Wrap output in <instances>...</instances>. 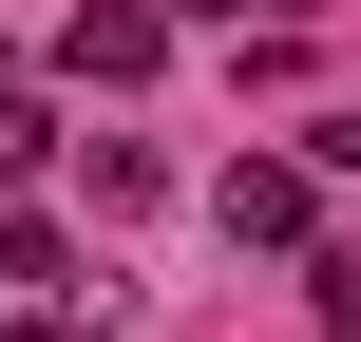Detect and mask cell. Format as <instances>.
Wrapping results in <instances>:
<instances>
[{
  "mask_svg": "<svg viewBox=\"0 0 361 342\" xmlns=\"http://www.w3.org/2000/svg\"><path fill=\"white\" fill-rule=\"evenodd\" d=\"M152 57H171V19H152V0H76V19H57V76H76V95H133Z\"/></svg>",
  "mask_w": 361,
  "mask_h": 342,
  "instance_id": "cell-1",
  "label": "cell"
},
{
  "mask_svg": "<svg viewBox=\"0 0 361 342\" xmlns=\"http://www.w3.org/2000/svg\"><path fill=\"white\" fill-rule=\"evenodd\" d=\"M209 209H228V248H305L324 171H305V152H228V171H209Z\"/></svg>",
  "mask_w": 361,
  "mask_h": 342,
  "instance_id": "cell-2",
  "label": "cell"
},
{
  "mask_svg": "<svg viewBox=\"0 0 361 342\" xmlns=\"http://www.w3.org/2000/svg\"><path fill=\"white\" fill-rule=\"evenodd\" d=\"M0 286H57V305H95V286H76V228H38V209L0 228Z\"/></svg>",
  "mask_w": 361,
  "mask_h": 342,
  "instance_id": "cell-3",
  "label": "cell"
},
{
  "mask_svg": "<svg viewBox=\"0 0 361 342\" xmlns=\"http://www.w3.org/2000/svg\"><path fill=\"white\" fill-rule=\"evenodd\" d=\"M38 152H57V95H19V76H0V171H38Z\"/></svg>",
  "mask_w": 361,
  "mask_h": 342,
  "instance_id": "cell-4",
  "label": "cell"
},
{
  "mask_svg": "<svg viewBox=\"0 0 361 342\" xmlns=\"http://www.w3.org/2000/svg\"><path fill=\"white\" fill-rule=\"evenodd\" d=\"M305 286H324V342H361V248H324Z\"/></svg>",
  "mask_w": 361,
  "mask_h": 342,
  "instance_id": "cell-5",
  "label": "cell"
},
{
  "mask_svg": "<svg viewBox=\"0 0 361 342\" xmlns=\"http://www.w3.org/2000/svg\"><path fill=\"white\" fill-rule=\"evenodd\" d=\"M305 171H361V95H343V114H324V133H305Z\"/></svg>",
  "mask_w": 361,
  "mask_h": 342,
  "instance_id": "cell-6",
  "label": "cell"
},
{
  "mask_svg": "<svg viewBox=\"0 0 361 342\" xmlns=\"http://www.w3.org/2000/svg\"><path fill=\"white\" fill-rule=\"evenodd\" d=\"M0 342H57V324H0Z\"/></svg>",
  "mask_w": 361,
  "mask_h": 342,
  "instance_id": "cell-7",
  "label": "cell"
}]
</instances>
